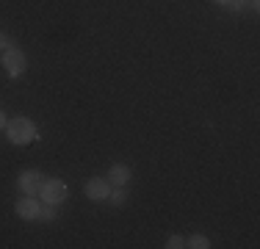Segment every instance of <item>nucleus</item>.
I'll return each instance as SVG.
<instances>
[{
	"mask_svg": "<svg viewBox=\"0 0 260 249\" xmlns=\"http://www.w3.org/2000/svg\"><path fill=\"white\" fill-rule=\"evenodd\" d=\"M39 208H42V199H36L30 194H22L14 202V213L20 216L22 222H36V219H39Z\"/></svg>",
	"mask_w": 260,
	"mask_h": 249,
	"instance_id": "20e7f679",
	"label": "nucleus"
},
{
	"mask_svg": "<svg viewBox=\"0 0 260 249\" xmlns=\"http://www.w3.org/2000/svg\"><path fill=\"white\" fill-rule=\"evenodd\" d=\"M185 246H191V249H208L210 246V241H208V235H191L188 241H185Z\"/></svg>",
	"mask_w": 260,
	"mask_h": 249,
	"instance_id": "9d476101",
	"label": "nucleus"
},
{
	"mask_svg": "<svg viewBox=\"0 0 260 249\" xmlns=\"http://www.w3.org/2000/svg\"><path fill=\"white\" fill-rule=\"evenodd\" d=\"M55 219H58V205L42 202V208H39V219H36V222H55Z\"/></svg>",
	"mask_w": 260,
	"mask_h": 249,
	"instance_id": "1a4fd4ad",
	"label": "nucleus"
},
{
	"mask_svg": "<svg viewBox=\"0 0 260 249\" xmlns=\"http://www.w3.org/2000/svg\"><path fill=\"white\" fill-rule=\"evenodd\" d=\"M36 197H39L42 202L61 205V202H67V199H70V189H67L64 180H58V177H47V180H42L39 194H36Z\"/></svg>",
	"mask_w": 260,
	"mask_h": 249,
	"instance_id": "f03ea898",
	"label": "nucleus"
},
{
	"mask_svg": "<svg viewBox=\"0 0 260 249\" xmlns=\"http://www.w3.org/2000/svg\"><path fill=\"white\" fill-rule=\"evenodd\" d=\"M183 246H185L183 235H169V238H166V249H183Z\"/></svg>",
	"mask_w": 260,
	"mask_h": 249,
	"instance_id": "9b49d317",
	"label": "nucleus"
},
{
	"mask_svg": "<svg viewBox=\"0 0 260 249\" xmlns=\"http://www.w3.org/2000/svg\"><path fill=\"white\" fill-rule=\"evenodd\" d=\"M108 202L114 205V208H122V205L127 202V185H111Z\"/></svg>",
	"mask_w": 260,
	"mask_h": 249,
	"instance_id": "6e6552de",
	"label": "nucleus"
},
{
	"mask_svg": "<svg viewBox=\"0 0 260 249\" xmlns=\"http://www.w3.org/2000/svg\"><path fill=\"white\" fill-rule=\"evenodd\" d=\"M246 6H249V0H230V3H227V9H230L233 14H241Z\"/></svg>",
	"mask_w": 260,
	"mask_h": 249,
	"instance_id": "f8f14e48",
	"label": "nucleus"
},
{
	"mask_svg": "<svg viewBox=\"0 0 260 249\" xmlns=\"http://www.w3.org/2000/svg\"><path fill=\"white\" fill-rule=\"evenodd\" d=\"M213 3H216V6H227L230 0H213Z\"/></svg>",
	"mask_w": 260,
	"mask_h": 249,
	"instance_id": "2eb2a0df",
	"label": "nucleus"
},
{
	"mask_svg": "<svg viewBox=\"0 0 260 249\" xmlns=\"http://www.w3.org/2000/svg\"><path fill=\"white\" fill-rule=\"evenodd\" d=\"M6 122H9V119H6V114H3V111H0V130L6 128Z\"/></svg>",
	"mask_w": 260,
	"mask_h": 249,
	"instance_id": "4468645a",
	"label": "nucleus"
},
{
	"mask_svg": "<svg viewBox=\"0 0 260 249\" xmlns=\"http://www.w3.org/2000/svg\"><path fill=\"white\" fill-rule=\"evenodd\" d=\"M6 47H9V36H6L3 30H0V53H3Z\"/></svg>",
	"mask_w": 260,
	"mask_h": 249,
	"instance_id": "ddd939ff",
	"label": "nucleus"
},
{
	"mask_svg": "<svg viewBox=\"0 0 260 249\" xmlns=\"http://www.w3.org/2000/svg\"><path fill=\"white\" fill-rule=\"evenodd\" d=\"M130 180H133V169L127 164H111V169H108L111 185H130Z\"/></svg>",
	"mask_w": 260,
	"mask_h": 249,
	"instance_id": "0eeeda50",
	"label": "nucleus"
},
{
	"mask_svg": "<svg viewBox=\"0 0 260 249\" xmlns=\"http://www.w3.org/2000/svg\"><path fill=\"white\" fill-rule=\"evenodd\" d=\"M3 130H6V139H9L11 144H17V147H25L39 136L36 133V124L30 122L28 116H14V119H9Z\"/></svg>",
	"mask_w": 260,
	"mask_h": 249,
	"instance_id": "f257e3e1",
	"label": "nucleus"
},
{
	"mask_svg": "<svg viewBox=\"0 0 260 249\" xmlns=\"http://www.w3.org/2000/svg\"><path fill=\"white\" fill-rule=\"evenodd\" d=\"M0 64H3V70H6V75L9 78H22L25 75V70H28V55L22 53L20 47H6L3 50V58H0Z\"/></svg>",
	"mask_w": 260,
	"mask_h": 249,
	"instance_id": "7ed1b4c3",
	"label": "nucleus"
},
{
	"mask_svg": "<svg viewBox=\"0 0 260 249\" xmlns=\"http://www.w3.org/2000/svg\"><path fill=\"white\" fill-rule=\"evenodd\" d=\"M42 180H45V174H42V172H36V169H25V172L20 174V177H17V189H20L22 194L36 197V194H39Z\"/></svg>",
	"mask_w": 260,
	"mask_h": 249,
	"instance_id": "423d86ee",
	"label": "nucleus"
},
{
	"mask_svg": "<svg viewBox=\"0 0 260 249\" xmlns=\"http://www.w3.org/2000/svg\"><path fill=\"white\" fill-rule=\"evenodd\" d=\"M83 194L91 199V202H108V194H111V183L105 177H91L89 183L83 185Z\"/></svg>",
	"mask_w": 260,
	"mask_h": 249,
	"instance_id": "39448f33",
	"label": "nucleus"
}]
</instances>
